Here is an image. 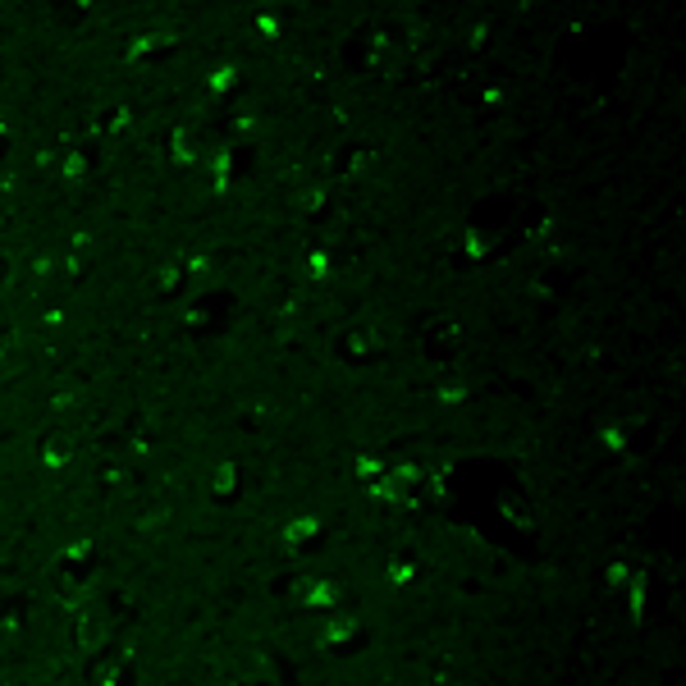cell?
<instances>
[{"instance_id": "1", "label": "cell", "mask_w": 686, "mask_h": 686, "mask_svg": "<svg viewBox=\"0 0 686 686\" xmlns=\"http://www.w3.org/2000/svg\"><path fill=\"white\" fill-rule=\"evenodd\" d=\"M302 261H307V266H302L307 279H325V275H330V256H325V252H307Z\"/></svg>"}, {"instance_id": "2", "label": "cell", "mask_w": 686, "mask_h": 686, "mask_svg": "<svg viewBox=\"0 0 686 686\" xmlns=\"http://www.w3.org/2000/svg\"><path fill=\"white\" fill-rule=\"evenodd\" d=\"M83 174H87V156H83V151H69V156H64V179L78 183Z\"/></svg>"}]
</instances>
